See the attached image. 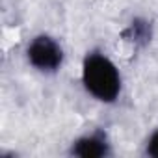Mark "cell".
Masks as SVG:
<instances>
[{
	"label": "cell",
	"mask_w": 158,
	"mask_h": 158,
	"mask_svg": "<svg viewBox=\"0 0 158 158\" xmlns=\"http://www.w3.org/2000/svg\"><path fill=\"white\" fill-rule=\"evenodd\" d=\"M28 61L41 73H54L63 61L61 45L50 35H37L30 41L26 48Z\"/></svg>",
	"instance_id": "7a4b0ae2"
},
{
	"label": "cell",
	"mask_w": 158,
	"mask_h": 158,
	"mask_svg": "<svg viewBox=\"0 0 158 158\" xmlns=\"http://www.w3.org/2000/svg\"><path fill=\"white\" fill-rule=\"evenodd\" d=\"M145 152L152 158H158V128L151 134V138L147 139V145H145Z\"/></svg>",
	"instance_id": "5b68a950"
},
{
	"label": "cell",
	"mask_w": 158,
	"mask_h": 158,
	"mask_svg": "<svg viewBox=\"0 0 158 158\" xmlns=\"http://www.w3.org/2000/svg\"><path fill=\"white\" fill-rule=\"evenodd\" d=\"M82 82L88 93L102 102H114L121 91V74L102 52H88L82 63Z\"/></svg>",
	"instance_id": "6da1fadb"
},
{
	"label": "cell",
	"mask_w": 158,
	"mask_h": 158,
	"mask_svg": "<svg viewBox=\"0 0 158 158\" xmlns=\"http://www.w3.org/2000/svg\"><path fill=\"white\" fill-rule=\"evenodd\" d=\"M110 152V143L106 141V136L101 132L82 136L76 139L71 147V154L82 156V158H97V156H106Z\"/></svg>",
	"instance_id": "3957f363"
},
{
	"label": "cell",
	"mask_w": 158,
	"mask_h": 158,
	"mask_svg": "<svg viewBox=\"0 0 158 158\" xmlns=\"http://www.w3.org/2000/svg\"><path fill=\"white\" fill-rule=\"evenodd\" d=\"M127 34H132V41H139V39H149V28L145 24H139V23H132V26L128 28Z\"/></svg>",
	"instance_id": "277c9868"
}]
</instances>
